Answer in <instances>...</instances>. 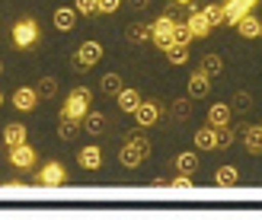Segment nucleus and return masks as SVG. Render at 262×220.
I'll return each mask as SVG.
<instances>
[{
	"label": "nucleus",
	"mask_w": 262,
	"mask_h": 220,
	"mask_svg": "<svg viewBox=\"0 0 262 220\" xmlns=\"http://www.w3.org/2000/svg\"><path fill=\"white\" fill-rule=\"evenodd\" d=\"M169 188H176V191H192L195 185H192V179H189V173H179L173 182H169Z\"/></svg>",
	"instance_id": "obj_34"
},
{
	"label": "nucleus",
	"mask_w": 262,
	"mask_h": 220,
	"mask_svg": "<svg viewBox=\"0 0 262 220\" xmlns=\"http://www.w3.org/2000/svg\"><path fill=\"white\" fill-rule=\"evenodd\" d=\"M214 182H217V185H224V188H230V185H237V182H240V173L233 169V166H221V169L214 173Z\"/></svg>",
	"instance_id": "obj_26"
},
{
	"label": "nucleus",
	"mask_w": 262,
	"mask_h": 220,
	"mask_svg": "<svg viewBox=\"0 0 262 220\" xmlns=\"http://www.w3.org/2000/svg\"><path fill=\"white\" fill-rule=\"evenodd\" d=\"M35 182L45 185V188H61L64 182H68V169H64L58 160H51V163H45L42 169L35 173Z\"/></svg>",
	"instance_id": "obj_5"
},
{
	"label": "nucleus",
	"mask_w": 262,
	"mask_h": 220,
	"mask_svg": "<svg viewBox=\"0 0 262 220\" xmlns=\"http://www.w3.org/2000/svg\"><path fill=\"white\" fill-rule=\"evenodd\" d=\"M150 26H154V38H150V42H154L157 48L166 51L169 45H176V19L169 16V13H163V16L154 19Z\"/></svg>",
	"instance_id": "obj_3"
},
{
	"label": "nucleus",
	"mask_w": 262,
	"mask_h": 220,
	"mask_svg": "<svg viewBox=\"0 0 262 220\" xmlns=\"http://www.w3.org/2000/svg\"><path fill=\"white\" fill-rule=\"evenodd\" d=\"M202 10H205V16H208L211 26H227V7L224 4H208Z\"/></svg>",
	"instance_id": "obj_23"
},
{
	"label": "nucleus",
	"mask_w": 262,
	"mask_h": 220,
	"mask_svg": "<svg viewBox=\"0 0 262 220\" xmlns=\"http://www.w3.org/2000/svg\"><path fill=\"white\" fill-rule=\"evenodd\" d=\"M243 144L250 153H262V125H253L243 131Z\"/></svg>",
	"instance_id": "obj_21"
},
{
	"label": "nucleus",
	"mask_w": 262,
	"mask_h": 220,
	"mask_svg": "<svg viewBox=\"0 0 262 220\" xmlns=\"http://www.w3.org/2000/svg\"><path fill=\"white\" fill-rule=\"evenodd\" d=\"M259 4V0H227V26H237L246 13H253V7Z\"/></svg>",
	"instance_id": "obj_8"
},
{
	"label": "nucleus",
	"mask_w": 262,
	"mask_h": 220,
	"mask_svg": "<svg viewBox=\"0 0 262 220\" xmlns=\"http://www.w3.org/2000/svg\"><path fill=\"white\" fill-rule=\"evenodd\" d=\"M77 125H80V121H71V118H61L58 121V137L64 140V144H71V140L77 137Z\"/></svg>",
	"instance_id": "obj_30"
},
{
	"label": "nucleus",
	"mask_w": 262,
	"mask_h": 220,
	"mask_svg": "<svg viewBox=\"0 0 262 220\" xmlns=\"http://www.w3.org/2000/svg\"><path fill=\"white\" fill-rule=\"evenodd\" d=\"M192 29H189V22H176V45H189L192 42Z\"/></svg>",
	"instance_id": "obj_33"
},
{
	"label": "nucleus",
	"mask_w": 262,
	"mask_h": 220,
	"mask_svg": "<svg viewBox=\"0 0 262 220\" xmlns=\"http://www.w3.org/2000/svg\"><path fill=\"white\" fill-rule=\"evenodd\" d=\"M195 147H199V150H217V128L214 125L199 128V134H195Z\"/></svg>",
	"instance_id": "obj_18"
},
{
	"label": "nucleus",
	"mask_w": 262,
	"mask_h": 220,
	"mask_svg": "<svg viewBox=\"0 0 262 220\" xmlns=\"http://www.w3.org/2000/svg\"><path fill=\"white\" fill-rule=\"evenodd\" d=\"M199 70H205L208 77H217V74H224V58H221V55H205Z\"/></svg>",
	"instance_id": "obj_24"
},
{
	"label": "nucleus",
	"mask_w": 262,
	"mask_h": 220,
	"mask_svg": "<svg viewBox=\"0 0 262 220\" xmlns=\"http://www.w3.org/2000/svg\"><path fill=\"white\" fill-rule=\"evenodd\" d=\"M147 157H150V140L144 134H138V131H128V140L119 150V163L125 166V169H138Z\"/></svg>",
	"instance_id": "obj_1"
},
{
	"label": "nucleus",
	"mask_w": 262,
	"mask_h": 220,
	"mask_svg": "<svg viewBox=\"0 0 262 220\" xmlns=\"http://www.w3.org/2000/svg\"><path fill=\"white\" fill-rule=\"evenodd\" d=\"M176 169L179 173H195V169H199V153H192V150H186V153H179V157H176Z\"/></svg>",
	"instance_id": "obj_25"
},
{
	"label": "nucleus",
	"mask_w": 262,
	"mask_h": 220,
	"mask_svg": "<svg viewBox=\"0 0 262 220\" xmlns=\"http://www.w3.org/2000/svg\"><path fill=\"white\" fill-rule=\"evenodd\" d=\"M250 106H253L250 93H237V96H233V109H250Z\"/></svg>",
	"instance_id": "obj_37"
},
{
	"label": "nucleus",
	"mask_w": 262,
	"mask_h": 220,
	"mask_svg": "<svg viewBox=\"0 0 262 220\" xmlns=\"http://www.w3.org/2000/svg\"><path fill=\"white\" fill-rule=\"evenodd\" d=\"M208 93H211V77H208L205 70H195L189 77V96L192 99H205Z\"/></svg>",
	"instance_id": "obj_13"
},
{
	"label": "nucleus",
	"mask_w": 262,
	"mask_h": 220,
	"mask_svg": "<svg viewBox=\"0 0 262 220\" xmlns=\"http://www.w3.org/2000/svg\"><path fill=\"white\" fill-rule=\"evenodd\" d=\"M0 74H4V61H0Z\"/></svg>",
	"instance_id": "obj_41"
},
{
	"label": "nucleus",
	"mask_w": 262,
	"mask_h": 220,
	"mask_svg": "<svg viewBox=\"0 0 262 220\" xmlns=\"http://www.w3.org/2000/svg\"><path fill=\"white\" fill-rule=\"evenodd\" d=\"M115 99H119V109H122V112H131V115H135V112H138V106L144 102L138 89H122V93L115 96Z\"/></svg>",
	"instance_id": "obj_20"
},
{
	"label": "nucleus",
	"mask_w": 262,
	"mask_h": 220,
	"mask_svg": "<svg viewBox=\"0 0 262 220\" xmlns=\"http://www.w3.org/2000/svg\"><path fill=\"white\" fill-rule=\"evenodd\" d=\"M26 137H29V131H26V125H19V121H13V125L4 128V144H7V147L26 144Z\"/></svg>",
	"instance_id": "obj_17"
},
{
	"label": "nucleus",
	"mask_w": 262,
	"mask_h": 220,
	"mask_svg": "<svg viewBox=\"0 0 262 220\" xmlns=\"http://www.w3.org/2000/svg\"><path fill=\"white\" fill-rule=\"evenodd\" d=\"M237 32H240L243 38H259V35H262V19H256L253 13H246V16L237 22Z\"/></svg>",
	"instance_id": "obj_19"
},
{
	"label": "nucleus",
	"mask_w": 262,
	"mask_h": 220,
	"mask_svg": "<svg viewBox=\"0 0 262 220\" xmlns=\"http://www.w3.org/2000/svg\"><path fill=\"white\" fill-rule=\"evenodd\" d=\"M135 121H138V128H150V125H157L160 121V106L157 102H141L138 106V112H135Z\"/></svg>",
	"instance_id": "obj_10"
},
{
	"label": "nucleus",
	"mask_w": 262,
	"mask_h": 220,
	"mask_svg": "<svg viewBox=\"0 0 262 220\" xmlns=\"http://www.w3.org/2000/svg\"><path fill=\"white\" fill-rule=\"evenodd\" d=\"M74 7L80 16H96L99 13V0H74Z\"/></svg>",
	"instance_id": "obj_32"
},
{
	"label": "nucleus",
	"mask_w": 262,
	"mask_h": 220,
	"mask_svg": "<svg viewBox=\"0 0 262 220\" xmlns=\"http://www.w3.org/2000/svg\"><path fill=\"white\" fill-rule=\"evenodd\" d=\"M119 7H122V0H99V13H102V16H109V13H115Z\"/></svg>",
	"instance_id": "obj_36"
},
{
	"label": "nucleus",
	"mask_w": 262,
	"mask_h": 220,
	"mask_svg": "<svg viewBox=\"0 0 262 220\" xmlns=\"http://www.w3.org/2000/svg\"><path fill=\"white\" fill-rule=\"evenodd\" d=\"M186 22H189V29H192V35H195V38H208V35H211V29H214V26L208 22L205 10H192Z\"/></svg>",
	"instance_id": "obj_14"
},
{
	"label": "nucleus",
	"mask_w": 262,
	"mask_h": 220,
	"mask_svg": "<svg viewBox=\"0 0 262 220\" xmlns=\"http://www.w3.org/2000/svg\"><path fill=\"white\" fill-rule=\"evenodd\" d=\"M233 144V131H230V125L227 128H217V147H230Z\"/></svg>",
	"instance_id": "obj_35"
},
{
	"label": "nucleus",
	"mask_w": 262,
	"mask_h": 220,
	"mask_svg": "<svg viewBox=\"0 0 262 220\" xmlns=\"http://www.w3.org/2000/svg\"><path fill=\"white\" fill-rule=\"evenodd\" d=\"M77 16H80V13H77V7H58L55 16H51V22H55L58 32H71L74 26H77Z\"/></svg>",
	"instance_id": "obj_12"
},
{
	"label": "nucleus",
	"mask_w": 262,
	"mask_h": 220,
	"mask_svg": "<svg viewBox=\"0 0 262 220\" xmlns=\"http://www.w3.org/2000/svg\"><path fill=\"white\" fill-rule=\"evenodd\" d=\"M128 38H131L135 45L147 42V38H154V26H147V22H131V26H128Z\"/></svg>",
	"instance_id": "obj_22"
},
{
	"label": "nucleus",
	"mask_w": 262,
	"mask_h": 220,
	"mask_svg": "<svg viewBox=\"0 0 262 220\" xmlns=\"http://www.w3.org/2000/svg\"><path fill=\"white\" fill-rule=\"evenodd\" d=\"M128 4L135 7V10H144V7H147V0H128Z\"/></svg>",
	"instance_id": "obj_39"
},
{
	"label": "nucleus",
	"mask_w": 262,
	"mask_h": 220,
	"mask_svg": "<svg viewBox=\"0 0 262 220\" xmlns=\"http://www.w3.org/2000/svg\"><path fill=\"white\" fill-rule=\"evenodd\" d=\"M173 4H192V0H173Z\"/></svg>",
	"instance_id": "obj_40"
},
{
	"label": "nucleus",
	"mask_w": 262,
	"mask_h": 220,
	"mask_svg": "<svg viewBox=\"0 0 262 220\" xmlns=\"http://www.w3.org/2000/svg\"><path fill=\"white\" fill-rule=\"evenodd\" d=\"M169 115H173L176 121H186L189 115H192V96H189V99H176L173 109H169Z\"/></svg>",
	"instance_id": "obj_28"
},
{
	"label": "nucleus",
	"mask_w": 262,
	"mask_h": 220,
	"mask_svg": "<svg viewBox=\"0 0 262 220\" xmlns=\"http://www.w3.org/2000/svg\"><path fill=\"white\" fill-rule=\"evenodd\" d=\"M80 128H83L86 134H102V131H106V115H102V112H96V109H90V112L83 115Z\"/></svg>",
	"instance_id": "obj_16"
},
{
	"label": "nucleus",
	"mask_w": 262,
	"mask_h": 220,
	"mask_svg": "<svg viewBox=\"0 0 262 220\" xmlns=\"http://www.w3.org/2000/svg\"><path fill=\"white\" fill-rule=\"evenodd\" d=\"M90 102H93V93H90L86 86H77V89H71V96L64 99L61 118H71V121H83V115L90 112Z\"/></svg>",
	"instance_id": "obj_2"
},
{
	"label": "nucleus",
	"mask_w": 262,
	"mask_h": 220,
	"mask_svg": "<svg viewBox=\"0 0 262 220\" xmlns=\"http://www.w3.org/2000/svg\"><path fill=\"white\" fill-rule=\"evenodd\" d=\"M0 106H4V93H0Z\"/></svg>",
	"instance_id": "obj_42"
},
{
	"label": "nucleus",
	"mask_w": 262,
	"mask_h": 220,
	"mask_svg": "<svg viewBox=\"0 0 262 220\" xmlns=\"http://www.w3.org/2000/svg\"><path fill=\"white\" fill-rule=\"evenodd\" d=\"M102 61V45L99 42H83L80 48H77V70H90V67H96V64Z\"/></svg>",
	"instance_id": "obj_6"
},
{
	"label": "nucleus",
	"mask_w": 262,
	"mask_h": 220,
	"mask_svg": "<svg viewBox=\"0 0 262 220\" xmlns=\"http://www.w3.org/2000/svg\"><path fill=\"white\" fill-rule=\"evenodd\" d=\"M230 115H233V106H227V102H214V106L208 109V125L227 128L230 125Z\"/></svg>",
	"instance_id": "obj_15"
},
{
	"label": "nucleus",
	"mask_w": 262,
	"mask_h": 220,
	"mask_svg": "<svg viewBox=\"0 0 262 220\" xmlns=\"http://www.w3.org/2000/svg\"><path fill=\"white\" fill-rule=\"evenodd\" d=\"M122 77L119 74H106V77H102V93H106V96H119L122 93Z\"/></svg>",
	"instance_id": "obj_29"
},
{
	"label": "nucleus",
	"mask_w": 262,
	"mask_h": 220,
	"mask_svg": "<svg viewBox=\"0 0 262 220\" xmlns=\"http://www.w3.org/2000/svg\"><path fill=\"white\" fill-rule=\"evenodd\" d=\"M35 42H38V22L32 16H26V19H19L16 26H13V45H16L19 51L32 48Z\"/></svg>",
	"instance_id": "obj_4"
},
{
	"label": "nucleus",
	"mask_w": 262,
	"mask_h": 220,
	"mask_svg": "<svg viewBox=\"0 0 262 220\" xmlns=\"http://www.w3.org/2000/svg\"><path fill=\"white\" fill-rule=\"evenodd\" d=\"M10 163L16 166V169H32V166H35V150L29 144L10 147Z\"/></svg>",
	"instance_id": "obj_9"
},
{
	"label": "nucleus",
	"mask_w": 262,
	"mask_h": 220,
	"mask_svg": "<svg viewBox=\"0 0 262 220\" xmlns=\"http://www.w3.org/2000/svg\"><path fill=\"white\" fill-rule=\"evenodd\" d=\"M35 89H38V96H42V99H51V96L58 93V80H55V77H42V80L35 83Z\"/></svg>",
	"instance_id": "obj_31"
},
{
	"label": "nucleus",
	"mask_w": 262,
	"mask_h": 220,
	"mask_svg": "<svg viewBox=\"0 0 262 220\" xmlns=\"http://www.w3.org/2000/svg\"><path fill=\"white\" fill-rule=\"evenodd\" d=\"M166 58H169V64L182 67V64L189 61V45H169V48H166Z\"/></svg>",
	"instance_id": "obj_27"
},
{
	"label": "nucleus",
	"mask_w": 262,
	"mask_h": 220,
	"mask_svg": "<svg viewBox=\"0 0 262 220\" xmlns=\"http://www.w3.org/2000/svg\"><path fill=\"white\" fill-rule=\"evenodd\" d=\"M259 38H262V35H259Z\"/></svg>",
	"instance_id": "obj_43"
},
{
	"label": "nucleus",
	"mask_w": 262,
	"mask_h": 220,
	"mask_svg": "<svg viewBox=\"0 0 262 220\" xmlns=\"http://www.w3.org/2000/svg\"><path fill=\"white\" fill-rule=\"evenodd\" d=\"M150 185H154V188H169V182H166V179H154Z\"/></svg>",
	"instance_id": "obj_38"
},
{
	"label": "nucleus",
	"mask_w": 262,
	"mask_h": 220,
	"mask_svg": "<svg viewBox=\"0 0 262 220\" xmlns=\"http://www.w3.org/2000/svg\"><path fill=\"white\" fill-rule=\"evenodd\" d=\"M77 163H80V169L96 173L99 166H102V150H99L96 144H90V147H83L80 153H77Z\"/></svg>",
	"instance_id": "obj_11"
},
{
	"label": "nucleus",
	"mask_w": 262,
	"mask_h": 220,
	"mask_svg": "<svg viewBox=\"0 0 262 220\" xmlns=\"http://www.w3.org/2000/svg\"><path fill=\"white\" fill-rule=\"evenodd\" d=\"M10 99H13V106H16L19 112H35V106H38V99H42V96H38L35 86H19Z\"/></svg>",
	"instance_id": "obj_7"
}]
</instances>
